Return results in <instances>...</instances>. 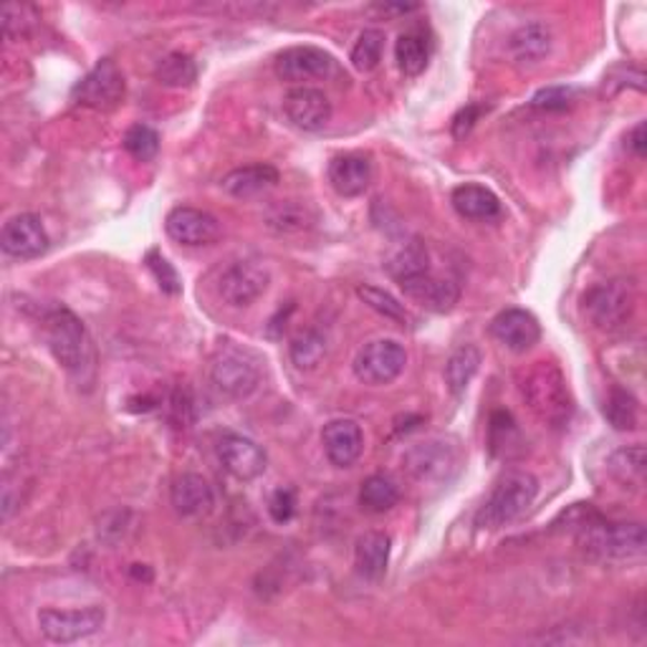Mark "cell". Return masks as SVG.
Segmentation results:
<instances>
[{
  "label": "cell",
  "instance_id": "6da1fadb",
  "mask_svg": "<svg viewBox=\"0 0 647 647\" xmlns=\"http://www.w3.org/2000/svg\"><path fill=\"white\" fill-rule=\"evenodd\" d=\"M522 397L544 425L564 427L572 421L569 385L557 364L536 362L522 380Z\"/></svg>",
  "mask_w": 647,
  "mask_h": 647
},
{
  "label": "cell",
  "instance_id": "7a4b0ae2",
  "mask_svg": "<svg viewBox=\"0 0 647 647\" xmlns=\"http://www.w3.org/2000/svg\"><path fill=\"white\" fill-rule=\"evenodd\" d=\"M539 496V481L528 471H508L491 491L486 504L476 514V526L483 532H496L522 518Z\"/></svg>",
  "mask_w": 647,
  "mask_h": 647
},
{
  "label": "cell",
  "instance_id": "3957f363",
  "mask_svg": "<svg viewBox=\"0 0 647 647\" xmlns=\"http://www.w3.org/2000/svg\"><path fill=\"white\" fill-rule=\"evenodd\" d=\"M579 542L595 559L603 562H633L645 554L643 524H605L595 516L579 524Z\"/></svg>",
  "mask_w": 647,
  "mask_h": 647
},
{
  "label": "cell",
  "instance_id": "277c9868",
  "mask_svg": "<svg viewBox=\"0 0 647 647\" xmlns=\"http://www.w3.org/2000/svg\"><path fill=\"white\" fill-rule=\"evenodd\" d=\"M211 380L231 400H245L261 385V360L239 344H223L213 354Z\"/></svg>",
  "mask_w": 647,
  "mask_h": 647
},
{
  "label": "cell",
  "instance_id": "5b68a950",
  "mask_svg": "<svg viewBox=\"0 0 647 647\" xmlns=\"http://www.w3.org/2000/svg\"><path fill=\"white\" fill-rule=\"evenodd\" d=\"M403 466L407 476L421 483V486H443L461 468L458 445L445 441V437H431V441L415 443L405 453Z\"/></svg>",
  "mask_w": 647,
  "mask_h": 647
},
{
  "label": "cell",
  "instance_id": "8992f818",
  "mask_svg": "<svg viewBox=\"0 0 647 647\" xmlns=\"http://www.w3.org/2000/svg\"><path fill=\"white\" fill-rule=\"evenodd\" d=\"M46 344L63 370L79 372L87 364L89 336L81 319L69 309H51L43 319Z\"/></svg>",
  "mask_w": 647,
  "mask_h": 647
},
{
  "label": "cell",
  "instance_id": "52a82bcc",
  "mask_svg": "<svg viewBox=\"0 0 647 647\" xmlns=\"http://www.w3.org/2000/svg\"><path fill=\"white\" fill-rule=\"evenodd\" d=\"M635 312V286L633 281L615 279L597 284L587 291L585 314L597 330L615 332L630 322Z\"/></svg>",
  "mask_w": 647,
  "mask_h": 647
},
{
  "label": "cell",
  "instance_id": "ba28073f",
  "mask_svg": "<svg viewBox=\"0 0 647 647\" xmlns=\"http://www.w3.org/2000/svg\"><path fill=\"white\" fill-rule=\"evenodd\" d=\"M407 352L395 340H375L367 342L354 357V375L364 385H390L405 372Z\"/></svg>",
  "mask_w": 647,
  "mask_h": 647
},
{
  "label": "cell",
  "instance_id": "9c48e42d",
  "mask_svg": "<svg viewBox=\"0 0 647 647\" xmlns=\"http://www.w3.org/2000/svg\"><path fill=\"white\" fill-rule=\"evenodd\" d=\"M107 613L99 605H89L81 609H41L39 627L46 640L69 645L84 640L89 635H97L104 627Z\"/></svg>",
  "mask_w": 647,
  "mask_h": 647
},
{
  "label": "cell",
  "instance_id": "30bf717a",
  "mask_svg": "<svg viewBox=\"0 0 647 647\" xmlns=\"http://www.w3.org/2000/svg\"><path fill=\"white\" fill-rule=\"evenodd\" d=\"M271 284V271L261 261H235L223 271L218 281V291L225 299V304L235 309L251 306L253 302L266 294Z\"/></svg>",
  "mask_w": 647,
  "mask_h": 647
},
{
  "label": "cell",
  "instance_id": "8fae6325",
  "mask_svg": "<svg viewBox=\"0 0 647 647\" xmlns=\"http://www.w3.org/2000/svg\"><path fill=\"white\" fill-rule=\"evenodd\" d=\"M124 97V77L117 69L114 61H99L89 74L74 87V102L81 107L109 112L122 102Z\"/></svg>",
  "mask_w": 647,
  "mask_h": 647
},
{
  "label": "cell",
  "instance_id": "7c38bea8",
  "mask_svg": "<svg viewBox=\"0 0 647 647\" xmlns=\"http://www.w3.org/2000/svg\"><path fill=\"white\" fill-rule=\"evenodd\" d=\"M273 69H276V77L281 81L304 87L306 81L334 77L336 61L326 51L316 49V46H294V49L279 53Z\"/></svg>",
  "mask_w": 647,
  "mask_h": 647
},
{
  "label": "cell",
  "instance_id": "4fadbf2b",
  "mask_svg": "<svg viewBox=\"0 0 647 647\" xmlns=\"http://www.w3.org/2000/svg\"><path fill=\"white\" fill-rule=\"evenodd\" d=\"M49 243H51L49 233H46L41 218L33 213H21L11 218V221L3 225V233H0V245H3V251L11 259L21 261L43 256V253L49 251Z\"/></svg>",
  "mask_w": 647,
  "mask_h": 647
},
{
  "label": "cell",
  "instance_id": "5bb4252c",
  "mask_svg": "<svg viewBox=\"0 0 647 647\" xmlns=\"http://www.w3.org/2000/svg\"><path fill=\"white\" fill-rule=\"evenodd\" d=\"M165 231L175 243L182 245H211L221 239V221L200 208L180 205L165 218Z\"/></svg>",
  "mask_w": 647,
  "mask_h": 647
},
{
  "label": "cell",
  "instance_id": "9a60e30c",
  "mask_svg": "<svg viewBox=\"0 0 647 647\" xmlns=\"http://www.w3.org/2000/svg\"><path fill=\"white\" fill-rule=\"evenodd\" d=\"M218 458L223 468L239 481H253L266 471V453L251 437L228 433L218 443Z\"/></svg>",
  "mask_w": 647,
  "mask_h": 647
},
{
  "label": "cell",
  "instance_id": "2e32d148",
  "mask_svg": "<svg viewBox=\"0 0 647 647\" xmlns=\"http://www.w3.org/2000/svg\"><path fill=\"white\" fill-rule=\"evenodd\" d=\"M289 122L304 132L324 130L332 120V102L322 89L296 87L284 99Z\"/></svg>",
  "mask_w": 647,
  "mask_h": 647
},
{
  "label": "cell",
  "instance_id": "e0dca14e",
  "mask_svg": "<svg viewBox=\"0 0 647 647\" xmlns=\"http://www.w3.org/2000/svg\"><path fill=\"white\" fill-rule=\"evenodd\" d=\"M322 445L332 466L350 468L360 461L364 451V433L360 423L350 421V417H336L324 425Z\"/></svg>",
  "mask_w": 647,
  "mask_h": 647
},
{
  "label": "cell",
  "instance_id": "ac0fdd59",
  "mask_svg": "<svg viewBox=\"0 0 647 647\" xmlns=\"http://www.w3.org/2000/svg\"><path fill=\"white\" fill-rule=\"evenodd\" d=\"M400 286H403L405 296H410L415 304H421L423 309H427V312H435V314L451 312L461 299L458 284H453L451 279L435 276V273L431 271H425L421 273V276H413L407 281H400Z\"/></svg>",
  "mask_w": 647,
  "mask_h": 647
},
{
  "label": "cell",
  "instance_id": "d6986e66",
  "mask_svg": "<svg viewBox=\"0 0 647 647\" xmlns=\"http://www.w3.org/2000/svg\"><path fill=\"white\" fill-rule=\"evenodd\" d=\"M491 334L512 352H526L539 342L542 326L536 316L524 309H506L491 322Z\"/></svg>",
  "mask_w": 647,
  "mask_h": 647
},
{
  "label": "cell",
  "instance_id": "ffe728a7",
  "mask_svg": "<svg viewBox=\"0 0 647 647\" xmlns=\"http://www.w3.org/2000/svg\"><path fill=\"white\" fill-rule=\"evenodd\" d=\"M170 501L175 512L185 518H203L213 512L215 494L203 476L198 473H182V476L172 483Z\"/></svg>",
  "mask_w": 647,
  "mask_h": 647
},
{
  "label": "cell",
  "instance_id": "44dd1931",
  "mask_svg": "<svg viewBox=\"0 0 647 647\" xmlns=\"http://www.w3.org/2000/svg\"><path fill=\"white\" fill-rule=\"evenodd\" d=\"M330 182L342 198H360L372 185V162L360 152L340 154L330 162Z\"/></svg>",
  "mask_w": 647,
  "mask_h": 647
},
{
  "label": "cell",
  "instance_id": "7402d4cb",
  "mask_svg": "<svg viewBox=\"0 0 647 647\" xmlns=\"http://www.w3.org/2000/svg\"><path fill=\"white\" fill-rule=\"evenodd\" d=\"M390 536L382 532H367L362 534L357 544H354V567L364 579L377 582L385 577L387 564H390Z\"/></svg>",
  "mask_w": 647,
  "mask_h": 647
},
{
  "label": "cell",
  "instance_id": "603a6c76",
  "mask_svg": "<svg viewBox=\"0 0 647 647\" xmlns=\"http://www.w3.org/2000/svg\"><path fill=\"white\" fill-rule=\"evenodd\" d=\"M508 51H512L514 61L522 63V67H534V63L544 61V57H549L552 51L549 26L542 21L522 26V29L508 39Z\"/></svg>",
  "mask_w": 647,
  "mask_h": 647
},
{
  "label": "cell",
  "instance_id": "cb8c5ba5",
  "mask_svg": "<svg viewBox=\"0 0 647 647\" xmlns=\"http://www.w3.org/2000/svg\"><path fill=\"white\" fill-rule=\"evenodd\" d=\"M453 208L461 218H468V221H491L501 213L498 198L491 193L488 188L483 185H461L453 190Z\"/></svg>",
  "mask_w": 647,
  "mask_h": 647
},
{
  "label": "cell",
  "instance_id": "d4e9b609",
  "mask_svg": "<svg viewBox=\"0 0 647 647\" xmlns=\"http://www.w3.org/2000/svg\"><path fill=\"white\" fill-rule=\"evenodd\" d=\"M279 182V170L271 165H245L223 178V190L233 198H253Z\"/></svg>",
  "mask_w": 647,
  "mask_h": 647
},
{
  "label": "cell",
  "instance_id": "484cf974",
  "mask_svg": "<svg viewBox=\"0 0 647 647\" xmlns=\"http://www.w3.org/2000/svg\"><path fill=\"white\" fill-rule=\"evenodd\" d=\"M481 367V352L473 344H461L455 350L448 364H445V385L453 392L455 397H461L463 392L468 390L471 380L476 377V372Z\"/></svg>",
  "mask_w": 647,
  "mask_h": 647
},
{
  "label": "cell",
  "instance_id": "4316f807",
  "mask_svg": "<svg viewBox=\"0 0 647 647\" xmlns=\"http://www.w3.org/2000/svg\"><path fill=\"white\" fill-rule=\"evenodd\" d=\"M387 271L390 276L397 281H407L413 276H421V273L431 271L427 269V249L421 239H410L407 243L397 245L395 251H392V256L387 259Z\"/></svg>",
  "mask_w": 647,
  "mask_h": 647
},
{
  "label": "cell",
  "instance_id": "83f0119b",
  "mask_svg": "<svg viewBox=\"0 0 647 647\" xmlns=\"http://www.w3.org/2000/svg\"><path fill=\"white\" fill-rule=\"evenodd\" d=\"M397 501H400V488L390 476H382V473H377V476H370L367 481L362 483L360 504H362L364 512L385 514V512H390V508L397 506Z\"/></svg>",
  "mask_w": 647,
  "mask_h": 647
},
{
  "label": "cell",
  "instance_id": "f1b7e54d",
  "mask_svg": "<svg viewBox=\"0 0 647 647\" xmlns=\"http://www.w3.org/2000/svg\"><path fill=\"white\" fill-rule=\"evenodd\" d=\"M395 59L403 74L407 77L423 74L427 59H431V49H427L425 36L421 31H407L400 36L395 43Z\"/></svg>",
  "mask_w": 647,
  "mask_h": 647
},
{
  "label": "cell",
  "instance_id": "f546056e",
  "mask_svg": "<svg viewBox=\"0 0 647 647\" xmlns=\"http://www.w3.org/2000/svg\"><path fill=\"white\" fill-rule=\"evenodd\" d=\"M154 79L165 87H190L198 79V67L188 53H168L165 59H160L158 69H154Z\"/></svg>",
  "mask_w": 647,
  "mask_h": 647
},
{
  "label": "cell",
  "instance_id": "4dcf8cb0",
  "mask_svg": "<svg viewBox=\"0 0 647 647\" xmlns=\"http://www.w3.org/2000/svg\"><path fill=\"white\" fill-rule=\"evenodd\" d=\"M324 357H326V340H324V334H319L316 330L299 332L294 336V342H291V362H294L299 370L312 372L322 364Z\"/></svg>",
  "mask_w": 647,
  "mask_h": 647
},
{
  "label": "cell",
  "instance_id": "1f68e13d",
  "mask_svg": "<svg viewBox=\"0 0 647 647\" xmlns=\"http://www.w3.org/2000/svg\"><path fill=\"white\" fill-rule=\"evenodd\" d=\"M605 417L615 431H635L637 427V400L623 387H613L605 400Z\"/></svg>",
  "mask_w": 647,
  "mask_h": 647
},
{
  "label": "cell",
  "instance_id": "d6a6232c",
  "mask_svg": "<svg viewBox=\"0 0 647 647\" xmlns=\"http://www.w3.org/2000/svg\"><path fill=\"white\" fill-rule=\"evenodd\" d=\"M609 471L615 478L625 486H643L645 483V448L643 445H633V448L617 451L609 458Z\"/></svg>",
  "mask_w": 647,
  "mask_h": 647
},
{
  "label": "cell",
  "instance_id": "836d02e7",
  "mask_svg": "<svg viewBox=\"0 0 647 647\" xmlns=\"http://www.w3.org/2000/svg\"><path fill=\"white\" fill-rule=\"evenodd\" d=\"M382 51H385V33L377 29H367L360 33L357 43L352 49V63L357 71H372L380 67Z\"/></svg>",
  "mask_w": 647,
  "mask_h": 647
},
{
  "label": "cell",
  "instance_id": "e575fe53",
  "mask_svg": "<svg viewBox=\"0 0 647 647\" xmlns=\"http://www.w3.org/2000/svg\"><path fill=\"white\" fill-rule=\"evenodd\" d=\"M269 225L279 233H299L312 225V215H309L306 205L291 203L289 200V203H279L276 208H271Z\"/></svg>",
  "mask_w": 647,
  "mask_h": 647
},
{
  "label": "cell",
  "instance_id": "d590c367",
  "mask_svg": "<svg viewBox=\"0 0 647 647\" xmlns=\"http://www.w3.org/2000/svg\"><path fill=\"white\" fill-rule=\"evenodd\" d=\"M357 296L372 309V312H377L380 316H385V319H390V322H395V324H407L405 306L400 304L397 299L390 294V291L377 289V286H360Z\"/></svg>",
  "mask_w": 647,
  "mask_h": 647
},
{
  "label": "cell",
  "instance_id": "8d00e7d4",
  "mask_svg": "<svg viewBox=\"0 0 647 647\" xmlns=\"http://www.w3.org/2000/svg\"><path fill=\"white\" fill-rule=\"evenodd\" d=\"M124 150L130 152L134 160L150 162L158 158L160 152V134L154 132L150 124H134L124 134Z\"/></svg>",
  "mask_w": 647,
  "mask_h": 647
},
{
  "label": "cell",
  "instance_id": "74e56055",
  "mask_svg": "<svg viewBox=\"0 0 647 647\" xmlns=\"http://www.w3.org/2000/svg\"><path fill=\"white\" fill-rule=\"evenodd\" d=\"M577 99V89L572 87H546L542 91H536L532 99V107L539 109V112H564L569 109Z\"/></svg>",
  "mask_w": 647,
  "mask_h": 647
},
{
  "label": "cell",
  "instance_id": "f35d334b",
  "mask_svg": "<svg viewBox=\"0 0 647 647\" xmlns=\"http://www.w3.org/2000/svg\"><path fill=\"white\" fill-rule=\"evenodd\" d=\"M148 269L152 271L154 281H158L160 289L165 291V294H180L182 284H180L178 271L172 269V263L162 256V253H158V251L148 253Z\"/></svg>",
  "mask_w": 647,
  "mask_h": 647
},
{
  "label": "cell",
  "instance_id": "ab89813d",
  "mask_svg": "<svg viewBox=\"0 0 647 647\" xmlns=\"http://www.w3.org/2000/svg\"><path fill=\"white\" fill-rule=\"evenodd\" d=\"M269 512L271 518L276 524H286L291 522V516L296 512V494L294 488H276L269 501Z\"/></svg>",
  "mask_w": 647,
  "mask_h": 647
},
{
  "label": "cell",
  "instance_id": "60d3db41",
  "mask_svg": "<svg viewBox=\"0 0 647 647\" xmlns=\"http://www.w3.org/2000/svg\"><path fill=\"white\" fill-rule=\"evenodd\" d=\"M476 120H478V109L476 107L463 109V112L453 120V134L455 137H466L471 132V127L476 124Z\"/></svg>",
  "mask_w": 647,
  "mask_h": 647
},
{
  "label": "cell",
  "instance_id": "b9f144b4",
  "mask_svg": "<svg viewBox=\"0 0 647 647\" xmlns=\"http://www.w3.org/2000/svg\"><path fill=\"white\" fill-rule=\"evenodd\" d=\"M627 148L635 154V158H645L647 140H645V122H637L630 132H627Z\"/></svg>",
  "mask_w": 647,
  "mask_h": 647
}]
</instances>
